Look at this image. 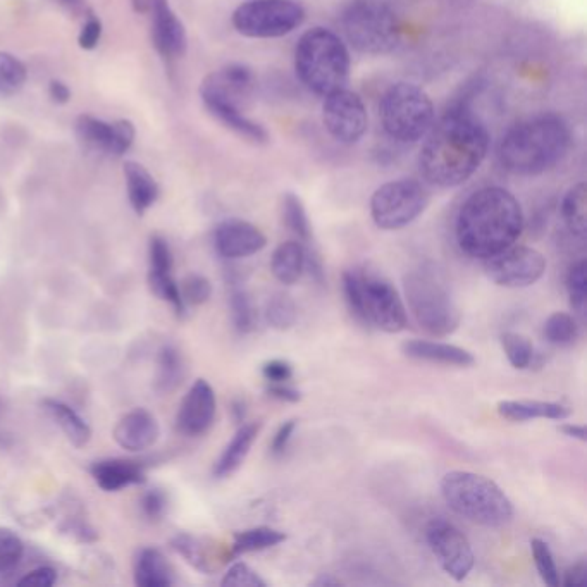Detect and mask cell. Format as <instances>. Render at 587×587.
<instances>
[{
    "label": "cell",
    "mask_w": 587,
    "mask_h": 587,
    "mask_svg": "<svg viewBox=\"0 0 587 587\" xmlns=\"http://www.w3.org/2000/svg\"><path fill=\"white\" fill-rule=\"evenodd\" d=\"M489 150L488 128L465 104L453 106L427 131L421 173L431 185L453 188L472 178Z\"/></svg>",
    "instance_id": "6da1fadb"
},
{
    "label": "cell",
    "mask_w": 587,
    "mask_h": 587,
    "mask_svg": "<svg viewBox=\"0 0 587 587\" xmlns=\"http://www.w3.org/2000/svg\"><path fill=\"white\" fill-rule=\"evenodd\" d=\"M524 231L519 200L500 186L472 193L460 207L455 224L458 247L474 259H489L512 247Z\"/></svg>",
    "instance_id": "7a4b0ae2"
},
{
    "label": "cell",
    "mask_w": 587,
    "mask_h": 587,
    "mask_svg": "<svg viewBox=\"0 0 587 587\" xmlns=\"http://www.w3.org/2000/svg\"><path fill=\"white\" fill-rule=\"evenodd\" d=\"M570 130L555 114H543L513 126L498 147L505 171L517 176H538L557 166L569 152Z\"/></svg>",
    "instance_id": "3957f363"
},
{
    "label": "cell",
    "mask_w": 587,
    "mask_h": 587,
    "mask_svg": "<svg viewBox=\"0 0 587 587\" xmlns=\"http://www.w3.org/2000/svg\"><path fill=\"white\" fill-rule=\"evenodd\" d=\"M343 291L348 307L365 324L384 333H400L407 328L405 303L383 274L367 267L348 269L343 274Z\"/></svg>",
    "instance_id": "277c9868"
},
{
    "label": "cell",
    "mask_w": 587,
    "mask_h": 587,
    "mask_svg": "<svg viewBox=\"0 0 587 587\" xmlns=\"http://www.w3.org/2000/svg\"><path fill=\"white\" fill-rule=\"evenodd\" d=\"M441 495L453 512L484 527H503L513 519V505L505 491L488 477L452 470L441 479Z\"/></svg>",
    "instance_id": "5b68a950"
},
{
    "label": "cell",
    "mask_w": 587,
    "mask_h": 587,
    "mask_svg": "<svg viewBox=\"0 0 587 587\" xmlns=\"http://www.w3.org/2000/svg\"><path fill=\"white\" fill-rule=\"evenodd\" d=\"M295 69L310 92L326 97L347 85L350 75L347 45L326 28L305 31L295 50Z\"/></svg>",
    "instance_id": "8992f818"
},
{
    "label": "cell",
    "mask_w": 587,
    "mask_h": 587,
    "mask_svg": "<svg viewBox=\"0 0 587 587\" xmlns=\"http://www.w3.org/2000/svg\"><path fill=\"white\" fill-rule=\"evenodd\" d=\"M408 309L434 338H446L460 326V310L445 278L433 266H421L403 279Z\"/></svg>",
    "instance_id": "52a82bcc"
},
{
    "label": "cell",
    "mask_w": 587,
    "mask_h": 587,
    "mask_svg": "<svg viewBox=\"0 0 587 587\" xmlns=\"http://www.w3.org/2000/svg\"><path fill=\"white\" fill-rule=\"evenodd\" d=\"M348 44L362 54H388L400 44L402 30L395 11L381 0H352L341 14Z\"/></svg>",
    "instance_id": "ba28073f"
},
{
    "label": "cell",
    "mask_w": 587,
    "mask_h": 587,
    "mask_svg": "<svg viewBox=\"0 0 587 587\" xmlns=\"http://www.w3.org/2000/svg\"><path fill=\"white\" fill-rule=\"evenodd\" d=\"M381 121L396 142H419L434 124L433 100L414 83H396L381 100Z\"/></svg>",
    "instance_id": "9c48e42d"
},
{
    "label": "cell",
    "mask_w": 587,
    "mask_h": 587,
    "mask_svg": "<svg viewBox=\"0 0 587 587\" xmlns=\"http://www.w3.org/2000/svg\"><path fill=\"white\" fill-rule=\"evenodd\" d=\"M305 19L298 0H248L233 13L235 30L248 38L285 37Z\"/></svg>",
    "instance_id": "30bf717a"
},
{
    "label": "cell",
    "mask_w": 587,
    "mask_h": 587,
    "mask_svg": "<svg viewBox=\"0 0 587 587\" xmlns=\"http://www.w3.org/2000/svg\"><path fill=\"white\" fill-rule=\"evenodd\" d=\"M429 204V193L415 180H396L379 186L371 198L372 221L386 231L414 223Z\"/></svg>",
    "instance_id": "8fae6325"
},
{
    "label": "cell",
    "mask_w": 587,
    "mask_h": 587,
    "mask_svg": "<svg viewBox=\"0 0 587 587\" xmlns=\"http://www.w3.org/2000/svg\"><path fill=\"white\" fill-rule=\"evenodd\" d=\"M482 262L486 276L503 288H527L538 283L546 272L544 255L522 245H512Z\"/></svg>",
    "instance_id": "7c38bea8"
},
{
    "label": "cell",
    "mask_w": 587,
    "mask_h": 587,
    "mask_svg": "<svg viewBox=\"0 0 587 587\" xmlns=\"http://www.w3.org/2000/svg\"><path fill=\"white\" fill-rule=\"evenodd\" d=\"M426 539L441 569L460 582L474 569L476 557L469 539L452 522L434 519L427 524Z\"/></svg>",
    "instance_id": "4fadbf2b"
},
{
    "label": "cell",
    "mask_w": 587,
    "mask_h": 587,
    "mask_svg": "<svg viewBox=\"0 0 587 587\" xmlns=\"http://www.w3.org/2000/svg\"><path fill=\"white\" fill-rule=\"evenodd\" d=\"M324 99L326 100L322 106V121L329 135L333 136L336 142L347 145L359 142L369 126L367 109L359 95L347 88H340L326 95Z\"/></svg>",
    "instance_id": "5bb4252c"
},
{
    "label": "cell",
    "mask_w": 587,
    "mask_h": 587,
    "mask_svg": "<svg viewBox=\"0 0 587 587\" xmlns=\"http://www.w3.org/2000/svg\"><path fill=\"white\" fill-rule=\"evenodd\" d=\"M76 136L78 142L87 150L99 154L121 157L131 149L135 142V124L128 119H119L116 123H106L93 118L90 114H81L76 119Z\"/></svg>",
    "instance_id": "9a60e30c"
},
{
    "label": "cell",
    "mask_w": 587,
    "mask_h": 587,
    "mask_svg": "<svg viewBox=\"0 0 587 587\" xmlns=\"http://www.w3.org/2000/svg\"><path fill=\"white\" fill-rule=\"evenodd\" d=\"M216 393L205 379H197L181 402L176 427L181 434L197 438L207 433L216 419Z\"/></svg>",
    "instance_id": "2e32d148"
},
{
    "label": "cell",
    "mask_w": 587,
    "mask_h": 587,
    "mask_svg": "<svg viewBox=\"0 0 587 587\" xmlns=\"http://www.w3.org/2000/svg\"><path fill=\"white\" fill-rule=\"evenodd\" d=\"M149 283L157 297L171 303L178 316L186 312L181 298L180 285L173 276V252L162 236H152L149 245Z\"/></svg>",
    "instance_id": "e0dca14e"
},
{
    "label": "cell",
    "mask_w": 587,
    "mask_h": 587,
    "mask_svg": "<svg viewBox=\"0 0 587 587\" xmlns=\"http://www.w3.org/2000/svg\"><path fill=\"white\" fill-rule=\"evenodd\" d=\"M266 245V235L248 221L226 219L214 229V247L223 259H245L259 254Z\"/></svg>",
    "instance_id": "ac0fdd59"
},
{
    "label": "cell",
    "mask_w": 587,
    "mask_h": 587,
    "mask_svg": "<svg viewBox=\"0 0 587 587\" xmlns=\"http://www.w3.org/2000/svg\"><path fill=\"white\" fill-rule=\"evenodd\" d=\"M152 44L167 61L185 56L188 37L180 18L176 16L169 0H152Z\"/></svg>",
    "instance_id": "d6986e66"
},
{
    "label": "cell",
    "mask_w": 587,
    "mask_h": 587,
    "mask_svg": "<svg viewBox=\"0 0 587 587\" xmlns=\"http://www.w3.org/2000/svg\"><path fill=\"white\" fill-rule=\"evenodd\" d=\"M254 88V75L243 64H229L207 76L200 95L202 99H216L241 107Z\"/></svg>",
    "instance_id": "ffe728a7"
},
{
    "label": "cell",
    "mask_w": 587,
    "mask_h": 587,
    "mask_svg": "<svg viewBox=\"0 0 587 587\" xmlns=\"http://www.w3.org/2000/svg\"><path fill=\"white\" fill-rule=\"evenodd\" d=\"M159 436V422L145 408L131 410L114 427V441L126 452H145L157 443Z\"/></svg>",
    "instance_id": "44dd1931"
},
{
    "label": "cell",
    "mask_w": 587,
    "mask_h": 587,
    "mask_svg": "<svg viewBox=\"0 0 587 587\" xmlns=\"http://www.w3.org/2000/svg\"><path fill=\"white\" fill-rule=\"evenodd\" d=\"M90 472L99 488L104 489L106 493H118L121 489L145 482L143 465L126 458L99 460L90 467Z\"/></svg>",
    "instance_id": "7402d4cb"
},
{
    "label": "cell",
    "mask_w": 587,
    "mask_h": 587,
    "mask_svg": "<svg viewBox=\"0 0 587 587\" xmlns=\"http://www.w3.org/2000/svg\"><path fill=\"white\" fill-rule=\"evenodd\" d=\"M402 350L408 359L431 362V364L455 365V367H470L476 359L465 348L439 343V341L410 340L405 341Z\"/></svg>",
    "instance_id": "603a6c76"
},
{
    "label": "cell",
    "mask_w": 587,
    "mask_h": 587,
    "mask_svg": "<svg viewBox=\"0 0 587 587\" xmlns=\"http://www.w3.org/2000/svg\"><path fill=\"white\" fill-rule=\"evenodd\" d=\"M173 550L185 558L186 563H190L193 569H197L202 574H212L219 569V563L229 560L228 555H219L216 546L212 541L204 538H197L192 534H178L171 541Z\"/></svg>",
    "instance_id": "cb8c5ba5"
},
{
    "label": "cell",
    "mask_w": 587,
    "mask_h": 587,
    "mask_svg": "<svg viewBox=\"0 0 587 587\" xmlns=\"http://www.w3.org/2000/svg\"><path fill=\"white\" fill-rule=\"evenodd\" d=\"M124 180H126V190H128L133 211L138 216H143L159 197L157 181L142 164L135 161L124 164Z\"/></svg>",
    "instance_id": "d4e9b609"
},
{
    "label": "cell",
    "mask_w": 587,
    "mask_h": 587,
    "mask_svg": "<svg viewBox=\"0 0 587 587\" xmlns=\"http://www.w3.org/2000/svg\"><path fill=\"white\" fill-rule=\"evenodd\" d=\"M202 100H204V106L207 107V111L211 112L219 123H223L226 128L235 131L236 135L243 136V138H247V140L254 143L267 142V138H269L267 131L260 124L248 119L241 107L233 106V104H228L223 100Z\"/></svg>",
    "instance_id": "484cf974"
},
{
    "label": "cell",
    "mask_w": 587,
    "mask_h": 587,
    "mask_svg": "<svg viewBox=\"0 0 587 587\" xmlns=\"http://www.w3.org/2000/svg\"><path fill=\"white\" fill-rule=\"evenodd\" d=\"M259 431L260 424H255V422L243 424L236 431L235 436L231 438V441L221 453V457L217 458L216 465H214V476L217 479L229 477L240 469L243 462H245V458L248 457V453H250V448L254 446L255 439L259 436Z\"/></svg>",
    "instance_id": "4316f807"
},
{
    "label": "cell",
    "mask_w": 587,
    "mask_h": 587,
    "mask_svg": "<svg viewBox=\"0 0 587 587\" xmlns=\"http://www.w3.org/2000/svg\"><path fill=\"white\" fill-rule=\"evenodd\" d=\"M498 412L503 419L512 422L534 421V419L563 421L570 415L569 407H565L562 403L538 402V400H505L498 403Z\"/></svg>",
    "instance_id": "83f0119b"
},
{
    "label": "cell",
    "mask_w": 587,
    "mask_h": 587,
    "mask_svg": "<svg viewBox=\"0 0 587 587\" xmlns=\"http://www.w3.org/2000/svg\"><path fill=\"white\" fill-rule=\"evenodd\" d=\"M135 584L140 587H169L174 584V570L161 551L145 548L136 555Z\"/></svg>",
    "instance_id": "f1b7e54d"
},
{
    "label": "cell",
    "mask_w": 587,
    "mask_h": 587,
    "mask_svg": "<svg viewBox=\"0 0 587 587\" xmlns=\"http://www.w3.org/2000/svg\"><path fill=\"white\" fill-rule=\"evenodd\" d=\"M44 408L50 419L61 427L62 433L68 438L71 445L83 448L90 443L92 429L88 426V422L76 412L75 408L69 407L68 403L61 402V400H54V398H47L44 402Z\"/></svg>",
    "instance_id": "f546056e"
},
{
    "label": "cell",
    "mask_w": 587,
    "mask_h": 587,
    "mask_svg": "<svg viewBox=\"0 0 587 587\" xmlns=\"http://www.w3.org/2000/svg\"><path fill=\"white\" fill-rule=\"evenodd\" d=\"M305 260H307V247L302 241H285L272 254V274L283 285H295L305 271Z\"/></svg>",
    "instance_id": "4dcf8cb0"
},
{
    "label": "cell",
    "mask_w": 587,
    "mask_h": 587,
    "mask_svg": "<svg viewBox=\"0 0 587 587\" xmlns=\"http://www.w3.org/2000/svg\"><path fill=\"white\" fill-rule=\"evenodd\" d=\"M185 377V364L180 350L173 345H164L157 357L155 388L161 393H171L180 386Z\"/></svg>",
    "instance_id": "1f68e13d"
},
{
    "label": "cell",
    "mask_w": 587,
    "mask_h": 587,
    "mask_svg": "<svg viewBox=\"0 0 587 587\" xmlns=\"http://www.w3.org/2000/svg\"><path fill=\"white\" fill-rule=\"evenodd\" d=\"M586 207V183H577L563 197L562 217L563 223H565L570 233L574 236H579V238H584L587 233Z\"/></svg>",
    "instance_id": "d6a6232c"
},
{
    "label": "cell",
    "mask_w": 587,
    "mask_h": 587,
    "mask_svg": "<svg viewBox=\"0 0 587 587\" xmlns=\"http://www.w3.org/2000/svg\"><path fill=\"white\" fill-rule=\"evenodd\" d=\"M283 541H286L285 532L276 531L271 527H254L248 531L236 532L235 543L231 546V555L238 557L245 553L269 550Z\"/></svg>",
    "instance_id": "836d02e7"
},
{
    "label": "cell",
    "mask_w": 587,
    "mask_h": 587,
    "mask_svg": "<svg viewBox=\"0 0 587 587\" xmlns=\"http://www.w3.org/2000/svg\"><path fill=\"white\" fill-rule=\"evenodd\" d=\"M229 309H231V319L235 324L238 333L247 334L254 331L257 324V312H255L252 298L245 290V286L236 283L235 279L231 281V291H229Z\"/></svg>",
    "instance_id": "e575fe53"
},
{
    "label": "cell",
    "mask_w": 587,
    "mask_h": 587,
    "mask_svg": "<svg viewBox=\"0 0 587 587\" xmlns=\"http://www.w3.org/2000/svg\"><path fill=\"white\" fill-rule=\"evenodd\" d=\"M28 71L18 57L0 52V99L13 97L25 87Z\"/></svg>",
    "instance_id": "d590c367"
},
{
    "label": "cell",
    "mask_w": 587,
    "mask_h": 587,
    "mask_svg": "<svg viewBox=\"0 0 587 587\" xmlns=\"http://www.w3.org/2000/svg\"><path fill=\"white\" fill-rule=\"evenodd\" d=\"M544 338L555 347H570L579 338V324L565 312H555L544 324Z\"/></svg>",
    "instance_id": "8d00e7d4"
},
{
    "label": "cell",
    "mask_w": 587,
    "mask_h": 587,
    "mask_svg": "<svg viewBox=\"0 0 587 587\" xmlns=\"http://www.w3.org/2000/svg\"><path fill=\"white\" fill-rule=\"evenodd\" d=\"M266 321L271 328L286 331L297 322L298 310L293 298L286 293H276L266 305Z\"/></svg>",
    "instance_id": "74e56055"
},
{
    "label": "cell",
    "mask_w": 587,
    "mask_h": 587,
    "mask_svg": "<svg viewBox=\"0 0 587 587\" xmlns=\"http://www.w3.org/2000/svg\"><path fill=\"white\" fill-rule=\"evenodd\" d=\"M283 219H285L286 226L300 238L303 245H310L312 229H310L309 217H307L302 200L293 193H286L283 197Z\"/></svg>",
    "instance_id": "f35d334b"
},
{
    "label": "cell",
    "mask_w": 587,
    "mask_h": 587,
    "mask_svg": "<svg viewBox=\"0 0 587 587\" xmlns=\"http://www.w3.org/2000/svg\"><path fill=\"white\" fill-rule=\"evenodd\" d=\"M567 291H569L572 309L584 319L587 303V262L577 260L567 272Z\"/></svg>",
    "instance_id": "ab89813d"
},
{
    "label": "cell",
    "mask_w": 587,
    "mask_h": 587,
    "mask_svg": "<svg viewBox=\"0 0 587 587\" xmlns=\"http://www.w3.org/2000/svg\"><path fill=\"white\" fill-rule=\"evenodd\" d=\"M501 347L503 352L507 355L508 362L515 367V369H527L532 364L534 359V347L531 341L527 340L526 336L517 333H503L501 334Z\"/></svg>",
    "instance_id": "60d3db41"
},
{
    "label": "cell",
    "mask_w": 587,
    "mask_h": 587,
    "mask_svg": "<svg viewBox=\"0 0 587 587\" xmlns=\"http://www.w3.org/2000/svg\"><path fill=\"white\" fill-rule=\"evenodd\" d=\"M25 557V543L18 534L9 529H0V575H7L18 569Z\"/></svg>",
    "instance_id": "b9f144b4"
},
{
    "label": "cell",
    "mask_w": 587,
    "mask_h": 587,
    "mask_svg": "<svg viewBox=\"0 0 587 587\" xmlns=\"http://www.w3.org/2000/svg\"><path fill=\"white\" fill-rule=\"evenodd\" d=\"M531 550L536 569H538L544 584L550 587L560 586V574H558L557 563H555L550 546L541 539H532Z\"/></svg>",
    "instance_id": "7bdbcfd3"
},
{
    "label": "cell",
    "mask_w": 587,
    "mask_h": 587,
    "mask_svg": "<svg viewBox=\"0 0 587 587\" xmlns=\"http://www.w3.org/2000/svg\"><path fill=\"white\" fill-rule=\"evenodd\" d=\"M181 298L185 305H204L212 297V285L202 274H188L180 285Z\"/></svg>",
    "instance_id": "ee69618b"
},
{
    "label": "cell",
    "mask_w": 587,
    "mask_h": 587,
    "mask_svg": "<svg viewBox=\"0 0 587 587\" xmlns=\"http://www.w3.org/2000/svg\"><path fill=\"white\" fill-rule=\"evenodd\" d=\"M224 587H266L267 582L260 577L254 569H250L247 563L238 562L229 567L228 572L224 574Z\"/></svg>",
    "instance_id": "f6af8a7d"
},
{
    "label": "cell",
    "mask_w": 587,
    "mask_h": 587,
    "mask_svg": "<svg viewBox=\"0 0 587 587\" xmlns=\"http://www.w3.org/2000/svg\"><path fill=\"white\" fill-rule=\"evenodd\" d=\"M143 515L150 520H161L167 510V496L161 489H150L142 498Z\"/></svg>",
    "instance_id": "bcb514c9"
},
{
    "label": "cell",
    "mask_w": 587,
    "mask_h": 587,
    "mask_svg": "<svg viewBox=\"0 0 587 587\" xmlns=\"http://www.w3.org/2000/svg\"><path fill=\"white\" fill-rule=\"evenodd\" d=\"M57 582L56 569L52 567H38V569L31 570L25 577H21L18 581V586L21 587H52Z\"/></svg>",
    "instance_id": "7dc6e473"
},
{
    "label": "cell",
    "mask_w": 587,
    "mask_h": 587,
    "mask_svg": "<svg viewBox=\"0 0 587 587\" xmlns=\"http://www.w3.org/2000/svg\"><path fill=\"white\" fill-rule=\"evenodd\" d=\"M100 37H102V23L99 18L90 14L87 23L81 28L78 44L83 50H93L99 45Z\"/></svg>",
    "instance_id": "c3c4849f"
},
{
    "label": "cell",
    "mask_w": 587,
    "mask_h": 587,
    "mask_svg": "<svg viewBox=\"0 0 587 587\" xmlns=\"http://www.w3.org/2000/svg\"><path fill=\"white\" fill-rule=\"evenodd\" d=\"M262 374L269 383H288L293 376V369L285 360H269L262 365Z\"/></svg>",
    "instance_id": "681fc988"
},
{
    "label": "cell",
    "mask_w": 587,
    "mask_h": 587,
    "mask_svg": "<svg viewBox=\"0 0 587 587\" xmlns=\"http://www.w3.org/2000/svg\"><path fill=\"white\" fill-rule=\"evenodd\" d=\"M295 429H297V422L295 421L285 422L283 426L279 427L276 434H274V439H272L271 452L274 457H279V455L286 452Z\"/></svg>",
    "instance_id": "f907efd6"
},
{
    "label": "cell",
    "mask_w": 587,
    "mask_h": 587,
    "mask_svg": "<svg viewBox=\"0 0 587 587\" xmlns=\"http://www.w3.org/2000/svg\"><path fill=\"white\" fill-rule=\"evenodd\" d=\"M563 586L565 587H586L587 586V562L581 560V562L574 563L569 570L565 572L563 577Z\"/></svg>",
    "instance_id": "816d5d0a"
},
{
    "label": "cell",
    "mask_w": 587,
    "mask_h": 587,
    "mask_svg": "<svg viewBox=\"0 0 587 587\" xmlns=\"http://www.w3.org/2000/svg\"><path fill=\"white\" fill-rule=\"evenodd\" d=\"M267 393L281 402L297 403L302 400V393L286 383H271Z\"/></svg>",
    "instance_id": "f5cc1de1"
},
{
    "label": "cell",
    "mask_w": 587,
    "mask_h": 587,
    "mask_svg": "<svg viewBox=\"0 0 587 587\" xmlns=\"http://www.w3.org/2000/svg\"><path fill=\"white\" fill-rule=\"evenodd\" d=\"M49 95L52 102H56L59 106L68 104L71 100V90L68 85L61 80H52L49 83Z\"/></svg>",
    "instance_id": "db71d44e"
},
{
    "label": "cell",
    "mask_w": 587,
    "mask_h": 587,
    "mask_svg": "<svg viewBox=\"0 0 587 587\" xmlns=\"http://www.w3.org/2000/svg\"><path fill=\"white\" fill-rule=\"evenodd\" d=\"M560 431H562L565 436H569V438L572 439H579V441H586L587 439L586 427L584 426L565 424V426L560 427Z\"/></svg>",
    "instance_id": "11a10c76"
},
{
    "label": "cell",
    "mask_w": 587,
    "mask_h": 587,
    "mask_svg": "<svg viewBox=\"0 0 587 587\" xmlns=\"http://www.w3.org/2000/svg\"><path fill=\"white\" fill-rule=\"evenodd\" d=\"M9 445H11V434H9L6 424H4V403L0 400V446L6 448Z\"/></svg>",
    "instance_id": "9f6ffc18"
},
{
    "label": "cell",
    "mask_w": 587,
    "mask_h": 587,
    "mask_svg": "<svg viewBox=\"0 0 587 587\" xmlns=\"http://www.w3.org/2000/svg\"><path fill=\"white\" fill-rule=\"evenodd\" d=\"M312 586L316 587H329V586H341L340 579H334L333 575L321 574L317 577L316 581H312Z\"/></svg>",
    "instance_id": "6f0895ef"
},
{
    "label": "cell",
    "mask_w": 587,
    "mask_h": 587,
    "mask_svg": "<svg viewBox=\"0 0 587 587\" xmlns=\"http://www.w3.org/2000/svg\"><path fill=\"white\" fill-rule=\"evenodd\" d=\"M150 6H152V0H131V7L136 14L150 13Z\"/></svg>",
    "instance_id": "680465c9"
},
{
    "label": "cell",
    "mask_w": 587,
    "mask_h": 587,
    "mask_svg": "<svg viewBox=\"0 0 587 587\" xmlns=\"http://www.w3.org/2000/svg\"><path fill=\"white\" fill-rule=\"evenodd\" d=\"M233 414H235L236 421H243L245 419V403L235 402L233 403Z\"/></svg>",
    "instance_id": "91938a15"
}]
</instances>
